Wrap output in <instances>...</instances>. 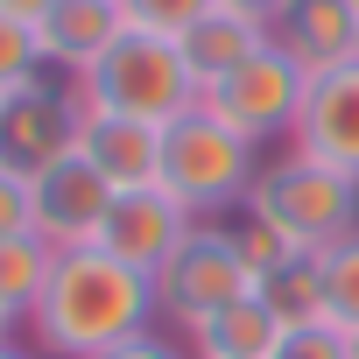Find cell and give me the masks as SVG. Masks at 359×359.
Here are the masks:
<instances>
[{
    "mask_svg": "<svg viewBox=\"0 0 359 359\" xmlns=\"http://www.w3.org/2000/svg\"><path fill=\"white\" fill-rule=\"evenodd\" d=\"M155 317H162V296L148 275L120 268L99 247H71V254H57L50 289L29 310V331L50 359H99V352L155 331Z\"/></svg>",
    "mask_w": 359,
    "mask_h": 359,
    "instance_id": "cell-1",
    "label": "cell"
},
{
    "mask_svg": "<svg viewBox=\"0 0 359 359\" xmlns=\"http://www.w3.org/2000/svg\"><path fill=\"white\" fill-rule=\"evenodd\" d=\"M261 176V148L247 134H233L205 99L162 127V191L184 205L191 219H219V212H247V191Z\"/></svg>",
    "mask_w": 359,
    "mask_h": 359,
    "instance_id": "cell-2",
    "label": "cell"
},
{
    "mask_svg": "<svg viewBox=\"0 0 359 359\" xmlns=\"http://www.w3.org/2000/svg\"><path fill=\"white\" fill-rule=\"evenodd\" d=\"M78 99H85V106H106V113H127V120L169 127V120H184V113L205 99V85H198L184 43L148 36V29H127V36L78 78Z\"/></svg>",
    "mask_w": 359,
    "mask_h": 359,
    "instance_id": "cell-3",
    "label": "cell"
},
{
    "mask_svg": "<svg viewBox=\"0 0 359 359\" xmlns=\"http://www.w3.org/2000/svg\"><path fill=\"white\" fill-rule=\"evenodd\" d=\"M247 212L268 219V226H282L303 254H324L345 233H359V176H345V169L289 148L282 162H261L254 191H247Z\"/></svg>",
    "mask_w": 359,
    "mask_h": 359,
    "instance_id": "cell-4",
    "label": "cell"
},
{
    "mask_svg": "<svg viewBox=\"0 0 359 359\" xmlns=\"http://www.w3.org/2000/svg\"><path fill=\"white\" fill-rule=\"evenodd\" d=\"M303 92H310V71H303L282 43H261L240 71H226L219 85H205V106H212L233 134H247L254 148H268V141L296 134Z\"/></svg>",
    "mask_w": 359,
    "mask_h": 359,
    "instance_id": "cell-5",
    "label": "cell"
},
{
    "mask_svg": "<svg viewBox=\"0 0 359 359\" xmlns=\"http://www.w3.org/2000/svg\"><path fill=\"white\" fill-rule=\"evenodd\" d=\"M155 296H162V317L184 324V331H198V324L219 317L226 303L254 296V275H247V261H240V247H233V226L198 219V233L176 247V261L155 275Z\"/></svg>",
    "mask_w": 359,
    "mask_h": 359,
    "instance_id": "cell-6",
    "label": "cell"
},
{
    "mask_svg": "<svg viewBox=\"0 0 359 359\" xmlns=\"http://www.w3.org/2000/svg\"><path fill=\"white\" fill-rule=\"evenodd\" d=\"M78 120H85V99L50 85V78L8 92L0 99V162L22 169V176L57 169L64 155H78Z\"/></svg>",
    "mask_w": 359,
    "mask_h": 359,
    "instance_id": "cell-7",
    "label": "cell"
},
{
    "mask_svg": "<svg viewBox=\"0 0 359 359\" xmlns=\"http://www.w3.org/2000/svg\"><path fill=\"white\" fill-rule=\"evenodd\" d=\"M198 233V219L176 205L162 184L155 191H113V212H106V226H99V254H113L120 268H134V275H162L169 261H176V247H184Z\"/></svg>",
    "mask_w": 359,
    "mask_h": 359,
    "instance_id": "cell-8",
    "label": "cell"
},
{
    "mask_svg": "<svg viewBox=\"0 0 359 359\" xmlns=\"http://www.w3.org/2000/svg\"><path fill=\"white\" fill-rule=\"evenodd\" d=\"M29 184H36V233H43L57 254L99 240V226H106V212H113V184H106L92 162L64 155L57 169L29 176Z\"/></svg>",
    "mask_w": 359,
    "mask_h": 359,
    "instance_id": "cell-9",
    "label": "cell"
},
{
    "mask_svg": "<svg viewBox=\"0 0 359 359\" xmlns=\"http://www.w3.org/2000/svg\"><path fill=\"white\" fill-rule=\"evenodd\" d=\"M289 141H296L303 155H317V162L359 176V57H352V64H331V71L310 78Z\"/></svg>",
    "mask_w": 359,
    "mask_h": 359,
    "instance_id": "cell-10",
    "label": "cell"
},
{
    "mask_svg": "<svg viewBox=\"0 0 359 359\" xmlns=\"http://www.w3.org/2000/svg\"><path fill=\"white\" fill-rule=\"evenodd\" d=\"M78 162H92L113 191H155L162 184V127L106 113V106H85V120H78Z\"/></svg>",
    "mask_w": 359,
    "mask_h": 359,
    "instance_id": "cell-11",
    "label": "cell"
},
{
    "mask_svg": "<svg viewBox=\"0 0 359 359\" xmlns=\"http://www.w3.org/2000/svg\"><path fill=\"white\" fill-rule=\"evenodd\" d=\"M43 36V57L71 78H85L120 36H127V8L120 0H50V15L36 22Z\"/></svg>",
    "mask_w": 359,
    "mask_h": 359,
    "instance_id": "cell-12",
    "label": "cell"
},
{
    "mask_svg": "<svg viewBox=\"0 0 359 359\" xmlns=\"http://www.w3.org/2000/svg\"><path fill=\"white\" fill-rule=\"evenodd\" d=\"M275 43L317 78L331 64L359 57V0H289V15L275 22Z\"/></svg>",
    "mask_w": 359,
    "mask_h": 359,
    "instance_id": "cell-13",
    "label": "cell"
},
{
    "mask_svg": "<svg viewBox=\"0 0 359 359\" xmlns=\"http://www.w3.org/2000/svg\"><path fill=\"white\" fill-rule=\"evenodd\" d=\"M282 310L254 289V296H240V303H226L219 317H205L198 331H184L191 338V359H275V345H282Z\"/></svg>",
    "mask_w": 359,
    "mask_h": 359,
    "instance_id": "cell-14",
    "label": "cell"
},
{
    "mask_svg": "<svg viewBox=\"0 0 359 359\" xmlns=\"http://www.w3.org/2000/svg\"><path fill=\"white\" fill-rule=\"evenodd\" d=\"M261 43H275L254 15H240V8H226V0H219V8L184 36V57H191V71H198V85H219L226 71H240Z\"/></svg>",
    "mask_w": 359,
    "mask_h": 359,
    "instance_id": "cell-15",
    "label": "cell"
},
{
    "mask_svg": "<svg viewBox=\"0 0 359 359\" xmlns=\"http://www.w3.org/2000/svg\"><path fill=\"white\" fill-rule=\"evenodd\" d=\"M50 268H57V247L43 233H8L0 240V310H15L29 324V310L50 289Z\"/></svg>",
    "mask_w": 359,
    "mask_h": 359,
    "instance_id": "cell-16",
    "label": "cell"
},
{
    "mask_svg": "<svg viewBox=\"0 0 359 359\" xmlns=\"http://www.w3.org/2000/svg\"><path fill=\"white\" fill-rule=\"evenodd\" d=\"M233 247H240V261H247V275H254V289H268L282 268H296L303 261V247L282 233V226H268V219H254V212H240V226H233Z\"/></svg>",
    "mask_w": 359,
    "mask_h": 359,
    "instance_id": "cell-17",
    "label": "cell"
},
{
    "mask_svg": "<svg viewBox=\"0 0 359 359\" xmlns=\"http://www.w3.org/2000/svg\"><path fill=\"white\" fill-rule=\"evenodd\" d=\"M317 275H324V317L359 331V233H345L338 247L317 254Z\"/></svg>",
    "mask_w": 359,
    "mask_h": 359,
    "instance_id": "cell-18",
    "label": "cell"
},
{
    "mask_svg": "<svg viewBox=\"0 0 359 359\" xmlns=\"http://www.w3.org/2000/svg\"><path fill=\"white\" fill-rule=\"evenodd\" d=\"M50 71V57H43V36H36V22H22V15H0V99L8 92H22V85H36Z\"/></svg>",
    "mask_w": 359,
    "mask_h": 359,
    "instance_id": "cell-19",
    "label": "cell"
},
{
    "mask_svg": "<svg viewBox=\"0 0 359 359\" xmlns=\"http://www.w3.org/2000/svg\"><path fill=\"white\" fill-rule=\"evenodd\" d=\"M261 296L282 310V324H317V317H324V275H317V254H303L296 268H282Z\"/></svg>",
    "mask_w": 359,
    "mask_h": 359,
    "instance_id": "cell-20",
    "label": "cell"
},
{
    "mask_svg": "<svg viewBox=\"0 0 359 359\" xmlns=\"http://www.w3.org/2000/svg\"><path fill=\"white\" fill-rule=\"evenodd\" d=\"M127 8V29H148V36H169V43H184L219 0H120Z\"/></svg>",
    "mask_w": 359,
    "mask_h": 359,
    "instance_id": "cell-21",
    "label": "cell"
},
{
    "mask_svg": "<svg viewBox=\"0 0 359 359\" xmlns=\"http://www.w3.org/2000/svg\"><path fill=\"white\" fill-rule=\"evenodd\" d=\"M275 359H352V331L331 324V317H317V324H289L282 345H275Z\"/></svg>",
    "mask_w": 359,
    "mask_h": 359,
    "instance_id": "cell-22",
    "label": "cell"
},
{
    "mask_svg": "<svg viewBox=\"0 0 359 359\" xmlns=\"http://www.w3.org/2000/svg\"><path fill=\"white\" fill-rule=\"evenodd\" d=\"M8 233H36V184L0 162V240Z\"/></svg>",
    "mask_w": 359,
    "mask_h": 359,
    "instance_id": "cell-23",
    "label": "cell"
},
{
    "mask_svg": "<svg viewBox=\"0 0 359 359\" xmlns=\"http://www.w3.org/2000/svg\"><path fill=\"white\" fill-rule=\"evenodd\" d=\"M99 359H191V352L176 345V338H162V331H141V338H127V345H113Z\"/></svg>",
    "mask_w": 359,
    "mask_h": 359,
    "instance_id": "cell-24",
    "label": "cell"
},
{
    "mask_svg": "<svg viewBox=\"0 0 359 359\" xmlns=\"http://www.w3.org/2000/svg\"><path fill=\"white\" fill-rule=\"evenodd\" d=\"M226 8H240V15H254V22H261V29L275 36V22L289 15V0H226Z\"/></svg>",
    "mask_w": 359,
    "mask_h": 359,
    "instance_id": "cell-25",
    "label": "cell"
},
{
    "mask_svg": "<svg viewBox=\"0 0 359 359\" xmlns=\"http://www.w3.org/2000/svg\"><path fill=\"white\" fill-rule=\"evenodd\" d=\"M0 15H22V22H43L50 0H0Z\"/></svg>",
    "mask_w": 359,
    "mask_h": 359,
    "instance_id": "cell-26",
    "label": "cell"
},
{
    "mask_svg": "<svg viewBox=\"0 0 359 359\" xmlns=\"http://www.w3.org/2000/svg\"><path fill=\"white\" fill-rule=\"evenodd\" d=\"M15 331H22V317H15V310H0V345H15Z\"/></svg>",
    "mask_w": 359,
    "mask_h": 359,
    "instance_id": "cell-27",
    "label": "cell"
},
{
    "mask_svg": "<svg viewBox=\"0 0 359 359\" xmlns=\"http://www.w3.org/2000/svg\"><path fill=\"white\" fill-rule=\"evenodd\" d=\"M0 359H36V352H22V345H0Z\"/></svg>",
    "mask_w": 359,
    "mask_h": 359,
    "instance_id": "cell-28",
    "label": "cell"
},
{
    "mask_svg": "<svg viewBox=\"0 0 359 359\" xmlns=\"http://www.w3.org/2000/svg\"><path fill=\"white\" fill-rule=\"evenodd\" d=\"M352 359H359V331H352Z\"/></svg>",
    "mask_w": 359,
    "mask_h": 359,
    "instance_id": "cell-29",
    "label": "cell"
}]
</instances>
